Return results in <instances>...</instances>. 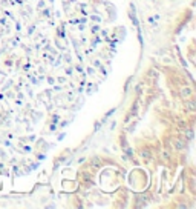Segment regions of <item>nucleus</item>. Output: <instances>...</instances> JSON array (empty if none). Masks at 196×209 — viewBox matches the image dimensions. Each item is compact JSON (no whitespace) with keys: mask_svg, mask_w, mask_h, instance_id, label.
Here are the masks:
<instances>
[{"mask_svg":"<svg viewBox=\"0 0 196 209\" xmlns=\"http://www.w3.org/2000/svg\"><path fill=\"white\" fill-rule=\"evenodd\" d=\"M175 145H176V148H178V149H184V143H182V140H176V143H175Z\"/></svg>","mask_w":196,"mask_h":209,"instance_id":"obj_2","label":"nucleus"},{"mask_svg":"<svg viewBox=\"0 0 196 209\" xmlns=\"http://www.w3.org/2000/svg\"><path fill=\"white\" fill-rule=\"evenodd\" d=\"M187 108H188L190 111H194V108H196V106H194V102H193V100H190V102L187 103Z\"/></svg>","mask_w":196,"mask_h":209,"instance_id":"obj_1","label":"nucleus"}]
</instances>
